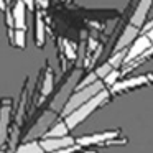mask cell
Returning <instances> with one entry per match:
<instances>
[{"label":"cell","instance_id":"6","mask_svg":"<svg viewBox=\"0 0 153 153\" xmlns=\"http://www.w3.org/2000/svg\"><path fill=\"white\" fill-rule=\"evenodd\" d=\"M150 46H152V41H150V38L146 36V35L140 36L138 40H135L133 46L130 48L128 53L125 54V61H123V63H130V61H133V59H137V58H140V54H143Z\"/></svg>","mask_w":153,"mask_h":153},{"label":"cell","instance_id":"4","mask_svg":"<svg viewBox=\"0 0 153 153\" xmlns=\"http://www.w3.org/2000/svg\"><path fill=\"white\" fill-rule=\"evenodd\" d=\"M77 79H79V74H74L73 77H71L69 81H68L66 84H64L63 87H61V91L54 96V99L51 100V109L54 110V112H61L64 107V104H66V100L69 99L71 96V91L74 89V87L77 86Z\"/></svg>","mask_w":153,"mask_h":153},{"label":"cell","instance_id":"12","mask_svg":"<svg viewBox=\"0 0 153 153\" xmlns=\"http://www.w3.org/2000/svg\"><path fill=\"white\" fill-rule=\"evenodd\" d=\"M15 153H45L43 148H41L40 142H25V145L18 146L15 150Z\"/></svg>","mask_w":153,"mask_h":153},{"label":"cell","instance_id":"7","mask_svg":"<svg viewBox=\"0 0 153 153\" xmlns=\"http://www.w3.org/2000/svg\"><path fill=\"white\" fill-rule=\"evenodd\" d=\"M12 18H13V28L15 30H27V7H25L23 0H15V5L12 8Z\"/></svg>","mask_w":153,"mask_h":153},{"label":"cell","instance_id":"13","mask_svg":"<svg viewBox=\"0 0 153 153\" xmlns=\"http://www.w3.org/2000/svg\"><path fill=\"white\" fill-rule=\"evenodd\" d=\"M35 23H36V45L38 46H43V40H45V25H43V20H41L40 13L36 15V20H35Z\"/></svg>","mask_w":153,"mask_h":153},{"label":"cell","instance_id":"20","mask_svg":"<svg viewBox=\"0 0 153 153\" xmlns=\"http://www.w3.org/2000/svg\"><path fill=\"white\" fill-rule=\"evenodd\" d=\"M76 153H96V152H92V150H91V152H76Z\"/></svg>","mask_w":153,"mask_h":153},{"label":"cell","instance_id":"9","mask_svg":"<svg viewBox=\"0 0 153 153\" xmlns=\"http://www.w3.org/2000/svg\"><path fill=\"white\" fill-rule=\"evenodd\" d=\"M10 102H8V105L0 109V146L4 145L5 142H7L8 138V122H10Z\"/></svg>","mask_w":153,"mask_h":153},{"label":"cell","instance_id":"5","mask_svg":"<svg viewBox=\"0 0 153 153\" xmlns=\"http://www.w3.org/2000/svg\"><path fill=\"white\" fill-rule=\"evenodd\" d=\"M74 138H71V137H54V138H51V137H46L45 140H40V145L41 148H43L45 153H54L58 152V150H63V148H68V146H73L74 145Z\"/></svg>","mask_w":153,"mask_h":153},{"label":"cell","instance_id":"18","mask_svg":"<svg viewBox=\"0 0 153 153\" xmlns=\"http://www.w3.org/2000/svg\"><path fill=\"white\" fill-rule=\"evenodd\" d=\"M7 8H8V7H7V4H5V0H0V10L5 12Z\"/></svg>","mask_w":153,"mask_h":153},{"label":"cell","instance_id":"19","mask_svg":"<svg viewBox=\"0 0 153 153\" xmlns=\"http://www.w3.org/2000/svg\"><path fill=\"white\" fill-rule=\"evenodd\" d=\"M146 36H148V38H150V41H152V43H153V28H152V30L148 31V33H146Z\"/></svg>","mask_w":153,"mask_h":153},{"label":"cell","instance_id":"16","mask_svg":"<svg viewBox=\"0 0 153 153\" xmlns=\"http://www.w3.org/2000/svg\"><path fill=\"white\" fill-rule=\"evenodd\" d=\"M112 69H114V68L110 66L109 63H104L102 66H99L96 71H94V73H96V76L99 77V79H104V77H105V76H107V74H109Z\"/></svg>","mask_w":153,"mask_h":153},{"label":"cell","instance_id":"14","mask_svg":"<svg viewBox=\"0 0 153 153\" xmlns=\"http://www.w3.org/2000/svg\"><path fill=\"white\" fill-rule=\"evenodd\" d=\"M25 31L27 30H15L13 31V36H12V41H13V45L15 46H18V48H22L23 50L25 48Z\"/></svg>","mask_w":153,"mask_h":153},{"label":"cell","instance_id":"3","mask_svg":"<svg viewBox=\"0 0 153 153\" xmlns=\"http://www.w3.org/2000/svg\"><path fill=\"white\" fill-rule=\"evenodd\" d=\"M53 122H54V112H45L36 120V123L28 130V133L25 135V142H33V140L43 137L50 130V127L53 125Z\"/></svg>","mask_w":153,"mask_h":153},{"label":"cell","instance_id":"11","mask_svg":"<svg viewBox=\"0 0 153 153\" xmlns=\"http://www.w3.org/2000/svg\"><path fill=\"white\" fill-rule=\"evenodd\" d=\"M68 132H69V130H68L66 123H64V120H63V122L53 123V125L50 127V130H48L45 135H46V137H51V138H54V137H66Z\"/></svg>","mask_w":153,"mask_h":153},{"label":"cell","instance_id":"2","mask_svg":"<svg viewBox=\"0 0 153 153\" xmlns=\"http://www.w3.org/2000/svg\"><path fill=\"white\" fill-rule=\"evenodd\" d=\"M102 89H105V86H104L102 79H97V81H94L92 84H89V86L77 89L76 92L71 94L69 99L66 100V104H64L63 110H61V115L66 117L68 114H71L74 109H77V107L82 105L84 102H87L89 99H92V97L96 96V94H99Z\"/></svg>","mask_w":153,"mask_h":153},{"label":"cell","instance_id":"17","mask_svg":"<svg viewBox=\"0 0 153 153\" xmlns=\"http://www.w3.org/2000/svg\"><path fill=\"white\" fill-rule=\"evenodd\" d=\"M45 81H46V82L43 84V91H41V92L46 96V94H50L51 89H53V74H51V71H48V76Z\"/></svg>","mask_w":153,"mask_h":153},{"label":"cell","instance_id":"10","mask_svg":"<svg viewBox=\"0 0 153 153\" xmlns=\"http://www.w3.org/2000/svg\"><path fill=\"white\" fill-rule=\"evenodd\" d=\"M148 79H152V76H138V77H133V79L120 81V82H115L112 86V92H122V91H127L130 87L142 86V84L148 82Z\"/></svg>","mask_w":153,"mask_h":153},{"label":"cell","instance_id":"15","mask_svg":"<svg viewBox=\"0 0 153 153\" xmlns=\"http://www.w3.org/2000/svg\"><path fill=\"white\" fill-rule=\"evenodd\" d=\"M119 76H120V73L117 69H112L109 74H107L105 77L102 79V82H104V86H109V87H112L114 84L117 82V79H119Z\"/></svg>","mask_w":153,"mask_h":153},{"label":"cell","instance_id":"8","mask_svg":"<svg viewBox=\"0 0 153 153\" xmlns=\"http://www.w3.org/2000/svg\"><path fill=\"white\" fill-rule=\"evenodd\" d=\"M119 135V132H102V133H92V135H86V137H79L77 140L74 142L81 146H86V145H92V143H100V142H105V140H112Z\"/></svg>","mask_w":153,"mask_h":153},{"label":"cell","instance_id":"1","mask_svg":"<svg viewBox=\"0 0 153 153\" xmlns=\"http://www.w3.org/2000/svg\"><path fill=\"white\" fill-rule=\"evenodd\" d=\"M107 99H109V92H107L105 89H102L99 94H96L92 99H89L87 102H84L82 105L74 109L71 114H68V115L64 117V123H66L68 130H73L74 127H77L81 122H84V120H86L96 109H99Z\"/></svg>","mask_w":153,"mask_h":153}]
</instances>
